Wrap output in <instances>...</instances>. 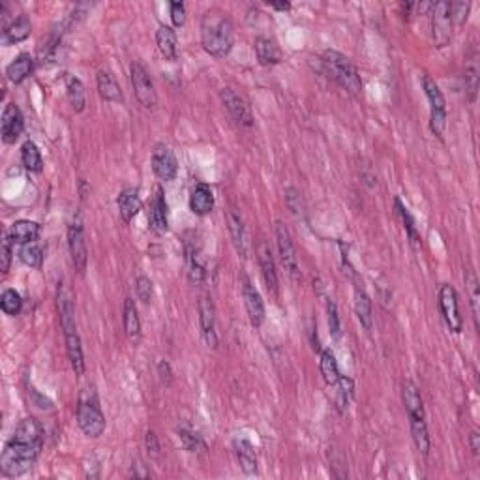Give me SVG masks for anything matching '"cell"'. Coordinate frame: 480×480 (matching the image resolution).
<instances>
[{
  "label": "cell",
  "instance_id": "obj_43",
  "mask_svg": "<svg viewBox=\"0 0 480 480\" xmlns=\"http://www.w3.org/2000/svg\"><path fill=\"white\" fill-rule=\"evenodd\" d=\"M465 287L469 289V299H471V308H473L474 325L479 328V281L473 270L465 272Z\"/></svg>",
  "mask_w": 480,
  "mask_h": 480
},
{
  "label": "cell",
  "instance_id": "obj_23",
  "mask_svg": "<svg viewBox=\"0 0 480 480\" xmlns=\"http://www.w3.org/2000/svg\"><path fill=\"white\" fill-rule=\"evenodd\" d=\"M41 233V225L36 222H30V220H19L10 227L8 231V237L12 239L13 244H21V246H27V244H32L38 240Z\"/></svg>",
  "mask_w": 480,
  "mask_h": 480
},
{
  "label": "cell",
  "instance_id": "obj_19",
  "mask_svg": "<svg viewBox=\"0 0 480 480\" xmlns=\"http://www.w3.org/2000/svg\"><path fill=\"white\" fill-rule=\"evenodd\" d=\"M148 223H150V229L154 233H165L169 229V223H167V201H165L164 188L160 186L156 190V195L150 201V212H148Z\"/></svg>",
  "mask_w": 480,
  "mask_h": 480
},
{
  "label": "cell",
  "instance_id": "obj_54",
  "mask_svg": "<svg viewBox=\"0 0 480 480\" xmlns=\"http://www.w3.org/2000/svg\"><path fill=\"white\" fill-rule=\"evenodd\" d=\"M469 445H471V451H473L474 456L479 458V452H480V435H479V432H471V435H469Z\"/></svg>",
  "mask_w": 480,
  "mask_h": 480
},
{
  "label": "cell",
  "instance_id": "obj_28",
  "mask_svg": "<svg viewBox=\"0 0 480 480\" xmlns=\"http://www.w3.org/2000/svg\"><path fill=\"white\" fill-rule=\"evenodd\" d=\"M234 454L239 458L240 469L246 474L257 473V454L248 439H234Z\"/></svg>",
  "mask_w": 480,
  "mask_h": 480
},
{
  "label": "cell",
  "instance_id": "obj_40",
  "mask_svg": "<svg viewBox=\"0 0 480 480\" xmlns=\"http://www.w3.org/2000/svg\"><path fill=\"white\" fill-rule=\"evenodd\" d=\"M285 205L287 209L291 211V214H293L295 218H299V220H304L306 216V205H304V199H302V194H300L299 190L293 186L285 188Z\"/></svg>",
  "mask_w": 480,
  "mask_h": 480
},
{
  "label": "cell",
  "instance_id": "obj_8",
  "mask_svg": "<svg viewBox=\"0 0 480 480\" xmlns=\"http://www.w3.org/2000/svg\"><path fill=\"white\" fill-rule=\"evenodd\" d=\"M129 79H132L135 98H137L141 106L145 109H156L158 94H156L154 83L148 76V71L145 70V66L139 64V62H132V66H129Z\"/></svg>",
  "mask_w": 480,
  "mask_h": 480
},
{
  "label": "cell",
  "instance_id": "obj_24",
  "mask_svg": "<svg viewBox=\"0 0 480 480\" xmlns=\"http://www.w3.org/2000/svg\"><path fill=\"white\" fill-rule=\"evenodd\" d=\"M32 32V23L27 15H19L17 19H13L12 23L6 24L2 30V43L4 45H13L19 41L27 40Z\"/></svg>",
  "mask_w": 480,
  "mask_h": 480
},
{
  "label": "cell",
  "instance_id": "obj_50",
  "mask_svg": "<svg viewBox=\"0 0 480 480\" xmlns=\"http://www.w3.org/2000/svg\"><path fill=\"white\" fill-rule=\"evenodd\" d=\"M171 19L175 27H184L186 23V6L182 2H171Z\"/></svg>",
  "mask_w": 480,
  "mask_h": 480
},
{
  "label": "cell",
  "instance_id": "obj_36",
  "mask_svg": "<svg viewBox=\"0 0 480 480\" xmlns=\"http://www.w3.org/2000/svg\"><path fill=\"white\" fill-rule=\"evenodd\" d=\"M66 92H68V100H70L71 107L76 109V113L85 111L87 106V96H85V87L77 77H68L66 81Z\"/></svg>",
  "mask_w": 480,
  "mask_h": 480
},
{
  "label": "cell",
  "instance_id": "obj_6",
  "mask_svg": "<svg viewBox=\"0 0 480 480\" xmlns=\"http://www.w3.org/2000/svg\"><path fill=\"white\" fill-rule=\"evenodd\" d=\"M422 87L426 92V98L430 101V128L437 135L439 139H443L446 126V101L445 96L441 92V88L437 87V83L432 77L424 73L422 76Z\"/></svg>",
  "mask_w": 480,
  "mask_h": 480
},
{
  "label": "cell",
  "instance_id": "obj_41",
  "mask_svg": "<svg viewBox=\"0 0 480 480\" xmlns=\"http://www.w3.org/2000/svg\"><path fill=\"white\" fill-rule=\"evenodd\" d=\"M0 308L6 316H19L21 313V308H23V300H21V295L15 291V289H6L2 297H0Z\"/></svg>",
  "mask_w": 480,
  "mask_h": 480
},
{
  "label": "cell",
  "instance_id": "obj_10",
  "mask_svg": "<svg viewBox=\"0 0 480 480\" xmlns=\"http://www.w3.org/2000/svg\"><path fill=\"white\" fill-rule=\"evenodd\" d=\"M220 100H222L223 107L227 109L229 117L233 118L234 122L239 124L240 128H252L253 126V115L252 109L248 106V101L240 96L233 88H222L220 90Z\"/></svg>",
  "mask_w": 480,
  "mask_h": 480
},
{
  "label": "cell",
  "instance_id": "obj_55",
  "mask_svg": "<svg viewBox=\"0 0 480 480\" xmlns=\"http://www.w3.org/2000/svg\"><path fill=\"white\" fill-rule=\"evenodd\" d=\"M269 6L274 8V10H280V12H289L291 10L289 2H269Z\"/></svg>",
  "mask_w": 480,
  "mask_h": 480
},
{
  "label": "cell",
  "instance_id": "obj_33",
  "mask_svg": "<svg viewBox=\"0 0 480 480\" xmlns=\"http://www.w3.org/2000/svg\"><path fill=\"white\" fill-rule=\"evenodd\" d=\"M409 421L411 435H413V441H415L416 451L426 458L430 454V435H428L426 422H424V418H416V416H409Z\"/></svg>",
  "mask_w": 480,
  "mask_h": 480
},
{
  "label": "cell",
  "instance_id": "obj_30",
  "mask_svg": "<svg viewBox=\"0 0 480 480\" xmlns=\"http://www.w3.org/2000/svg\"><path fill=\"white\" fill-rule=\"evenodd\" d=\"M32 71H34V59H32L29 53H23L19 55L17 59L8 66L6 77L13 83V85H19V83H23L27 77H30Z\"/></svg>",
  "mask_w": 480,
  "mask_h": 480
},
{
  "label": "cell",
  "instance_id": "obj_34",
  "mask_svg": "<svg viewBox=\"0 0 480 480\" xmlns=\"http://www.w3.org/2000/svg\"><path fill=\"white\" fill-rule=\"evenodd\" d=\"M21 162L24 169L30 173H41L43 171V160H41L40 148L36 147L34 141H27L21 147Z\"/></svg>",
  "mask_w": 480,
  "mask_h": 480
},
{
  "label": "cell",
  "instance_id": "obj_46",
  "mask_svg": "<svg viewBox=\"0 0 480 480\" xmlns=\"http://www.w3.org/2000/svg\"><path fill=\"white\" fill-rule=\"evenodd\" d=\"M135 295L143 304H150L153 302V281L147 276H139L135 280Z\"/></svg>",
  "mask_w": 480,
  "mask_h": 480
},
{
  "label": "cell",
  "instance_id": "obj_17",
  "mask_svg": "<svg viewBox=\"0 0 480 480\" xmlns=\"http://www.w3.org/2000/svg\"><path fill=\"white\" fill-rule=\"evenodd\" d=\"M242 297H244V304H246V311L252 327L259 328L264 321V302L261 293L255 289V285H252V281L248 280V278H244Z\"/></svg>",
  "mask_w": 480,
  "mask_h": 480
},
{
  "label": "cell",
  "instance_id": "obj_35",
  "mask_svg": "<svg viewBox=\"0 0 480 480\" xmlns=\"http://www.w3.org/2000/svg\"><path fill=\"white\" fill-rule=\"evenodd\" d=\"M319 368H321L323 379H325V383L330 385V387H334V385L338 383V379L341 377L340 369H338V362H336V357H334V353L330 351V349H325V351L321 353V364H319Z\"/></svg>",
  "mask_w": 480,
  "mask_h": 480
},
{
  "label": "cell",
  "instance_id": "obj_37",
  "mask_svg": "<svg viewBox=\"0 0 480 480\" xmlns=\"http://www.w3.org/2000/svg\"><path fill=\"white\" fill-rule=\"evenodd\" d=\"M205 264L201 261L199 253L195 252L194 248H188V278H190V283L201 285L205 280Z\"/></svg>",
  "mask_w": 480,
  "mask_h": 480
},
{
  "label": "cell",
  "instance_id": "obj_52",
  "mask_svg": "<svg viewBox=\"0 0 480 480\" xmlns=\"http://www.w3.org/2000/svg\"><path fill=\"white\" fill-rule=\"evenodd\" d=\"M158 375H160V379H162V383L171 385V381H173V372H171L169 362L162 360V362L158 364Z\"/></svg>",
  "mask_w": 480,
  "mask_h": 480
},
{
  "label": "cell",
  "instance_id": "obj_53",
  "mask_svg": "<svg viewBox=\"0 0 480 480\" xmlns=\"http://www.w3.org/2000/svg\"><path fill=\"white\" fill-rule=\"evenodd\" d=\"M132 477H135V479H148L150 477V473H148L147 469H145V465L141 462H135L134 465H132Z\"/></svg>",
  "mask_w": 480,
  "mask_h": 480
},
{
  "label": "cell",
  "instance_id": "obj_2",
  "mask_svg": "<svg viewBox=\"0 0 480 480\" xmlns=\"http://www.w3.org/2000/svg\"><path fill=\"white\" fill-rule=\"evenodd\" d=\"M201 43L214 59H225L234 43V27L225 13L211 10L201 21Z\"/></svg>",
  "mask_w": 480,
  "mask_h": 480
},
{
  "label": "cell",
  "instance_id": "obj_1",
  "mask_svg": "<svg viewBox=\"0 0 480 480\" xmlns=\"http://www.w3.org/2000/svg\"><path fill=\"white\" fill-rule=\"evenodd\" d=\"M57 310H59L60 327H62V334H64L66 351H68L71 368H73L77 377H81L85 374V357H83L81 336L77 332L73 299H71L70 289L66 287V283L62 280L59 281V289H57Z\"/></svg>",
  "mask_w": 480,
  "mask_h": 480
},
{
  "label": "cell",
  "instance_id": "obj_7",
  "mask_svg": "<svg viewBox=\"0 0 480 480\" xmlns=\"http://www.w3.org/2000/svg\"><path fill=\"white\" fill-rule=\"evenodd\" d=\"M276 244H278V253H280V261L283 264L285 272L295 281L302 280V272H300L299 257H297V250H295L293 237L289 233L283 222H276Z\"/></svg>",
  "mask_w": 480,
  "mask_h": 480
},
{
  "label": "cell",
  "instance_id": "obj_31",
  "mask_svg": "<svg viewBox=\"0 0 480 480\" xmlns=\"http://www.w3.org/2000/svg\"><path fill=\"white\" fill-rule=\"evenodd\" d=\"M465 92H467L469 101L477 100V92H479V53L474 49L465 60Z\"/></svg>",
  "mask_w": 480,
  "mask_h": 480
},
{
  "label": "cell",
  "instance_id": "obj_16",
  "mask_svg": "<svg viewBox=\"0 0 480 480\" xmlns=\"http://www.w3.org/2000/svg\"><path fill=\"white\" fill-rule=\"evenodd\" d=\"M227 229L237 253L242 259H246L248 252H250V239H248L244 220H242V216L237 211H227Z\"/></svg>",
  "mask_w": 480,
  "mask_h": 480
},
{
  "label": "cell",
  "instance_id": "obj_14",
  "mask_svg": "<svg viewBox=\"0 0 480 480\" xmlns=\"http://www.w3.org/2000/svg\"><path fill=\"white\" fill-rule=\"evenodd\" d=\"M24 118L23 113L19 111L15 104H8L2 113V141L6 145H13L19 139V135L23 134Z\"/></svg>",
  "mask_w": 480,
  "mask_h": 480
},
{
  "label": "cell",
  "instance_id": "obj_32",
  "mask_svg": "<svg viewBox=\"0 0 480 480\" xmlns=\"http://www.w3.org/2000/svg\"><path fill=\"white\" fill-rule=\"evenodd\" d=\"M355 313H357L360 325L366 330H369L372 328V321H374V316H372V300H369V297L360 285H355Z\"/></svg>",
  "mask_w": 480,
  "mask_h": 480
},
{
  "label": "cell",
  "instance_id": "obj_9",
  "mask_svg": "<svg viewBox=\"0 0 480 480\" xmlns=\"http://www.w3.org/2000/svg\"><path fill=\"white\" fill-rule=\"evenodd\" d=\"M68 248H70V257L73 269L77 274H85L88 263L87 240H85V231H83L81 218H76L68 227Z\"/></svg>",
  "mask_w": 480,
  "mask_h": 480
},
{
  "label": "cell",
  "instance_id": "obj_26",
  "mask_svg": "<svg viewBox=\"0 0 480 480\" xmlns=\"http://www.w3.org/2000/svg\"><path fill=\"white\" fill-rule=\"evenodd\" d=\"M124 332L128 336V340L132 344H139L141 340V321H139V311H137V306H135L134 299L124 300Z\"/></svg>",
  "mask_w": 480,
  "mask_h": 480
},
{
  "label": "cell",
  "instance_id": "obj_27",
  "mask_svg": "<svg viewBox=\"0 0 480 480\" xmlns=\"http://www.w3.org/2000/svg\"><path fill=\"white\" fill-rule=\"evenodd\" d=\"M156 45H158L160 53L165 60H176L178 57V40H176V32L167 24H162L156 32Z\"/></svg>",
  "mask_w": 480,
  "mask_h": 480
},
{
  "label": "cell",
  "instance_id": "obj_13",
  "mask_svg": "<svg viewBox=\"0 0 480 480\" xmlns=\"http://www.w3.org/2000/svg\"><path fill=\"white\" fill-rule=\"evenodd\" d=\"M153 171L154 175L158 176L160 181L171 182L178 173V162H176L175 153L171 150L167 145L164 143H158L153 150Z\"/></svg>",
  "mask_w": 480,
  "mask_h": 480
},
{
  "label": "cell",
  "instance_id": "obj_29",
  "mask_svg": "<svg viewBox=\"0 0 480 480\" xmlns=\"http://www.w3.org/2000/svg\"><path fill=\"white\" fill-rule=\"evenodd\" d=\"M402 398H404V405L409 416H416V418H424V404H422L421 390L416 387L413 381H405L402 387Z\"/></svg>",
  "mask_w": 480,
  "mask_h": 480
},
{
  "label": "cell",
  "instance_id": "obj_38",
  "mask_svg": "<svg viewBox=\"0 0 480 480\" xmlns=\"http://www.w3.org/2000/svg\"><path fill=\"white\" fill-rule=\"evenodd\" d=\"M178 437H181L182 445H184L186 451H190V452L206 451L205 441H203V437H201V435L197 434L192 426H186V424H184V426L178 428Z\"/></svg>",
  "mask_w": 480,
  "mask_h": 480
},
{
  "label": "cell",
  "instance_id": "obj_4",
  "mask_svg": "<svg viewBox=\"0 0 480 480\" xmlns=\"http://www.w3.org/2000/svg\"><path fill=\"white\" fill-rule=\"evenodd\" d=\"M323 70L332 81H336L341 88H346L347 92L360 94L362 92V79L358 73L357 66L347 59L346 55L338 53L328 49L321 55Z\"/></svg>",
  "mask_w": 480,
  "mask_h": 480
},
{
  "label": "cell",
  "instance_id": "obj_44",
  "mask_svg": "<svg viewBox=\"0 0 480 480\" xmlns=\"http://www.w3.org/2000/svg\"><path fill=\"white\" fill-rule=\"evenodd\" d=\"M334 387H338L336 405H338L340 409H344V407H347V404H349L353 398V390H355V387H353V381L349 379V377H340Z\"/></svg>",
  "mask_w": 480,
  "mask_h": 480
},
{
  "label": "cell",
  "instance_id": "obj_51",
  "mask_svg": "<svg viewBox=\"0 0 480 480\" xmlns=\"http://www.w3.org/2000/svg\"><path fill=\"white\" fill-rule=\"evenodd\" d=\"M145 443H147L148 454H150V456H153V458H160L158 435L154 434V432H147V439H145Z\"/></svg>",
  "mask_w": 480,
  "mask_h": 480
},
{
  "label": "cell",
  "instance_id": "obj_49",
  "mask_svg": "<svg viewBox=\"0 0 480 480\" xmlns=\"http://www.w3.org/2000/svg\"><path fill=\"white\" fill-rule=\"evenodd\" d=\"M469 10H471L469 2H451L452 21H456L458 27H463V23L467 21Z\"/></svg>",
  "mask_w": 480,
  "mask_h": 480
},
{
  "label": "cell",
  "instance_id": "obj_20",
  "mask_svg": "<svg viewBox=\"0 0 480 480\" xmlns=\"http://www.w3.org/2000/svg\"><path fill=\"white\" fill-rule=\"evenodd\" d=\"M96 85H98V92H100V98L106 101H111V104H120L124 100L122 90L118 87L117 77L111 70L107 68H101L96 76Z\"/></svg>",
  "mask_w": 480,
  "mask_h": 480
},
{
  "label": "cell",
  "instance_id": "obj_39",
  "mask_svg": "<svg viewBox=\"0 0 480 480\" xmlns=\"http://www.w3.org/2000/svg\"><path fill=\"white\" fill-rule=\"evenodd\" d=\"M394 205H396V211H398L400 218H402V222H404V227H405V231H407L409 242L413 244V248L418 250V248H421V237H418V233H416L415 220H413V216H411V212L407 211V206H405L400 199L394 201Z\"/></svg>",
  "mask_w": 480,
  "mask_h": 480
},
{
  "label": "cell",
  "instance_id": "obj_21",
  "mask_svg": "<svg viewBox=\"0 0 480 480\" xmlns=\"http://www.w3.org/2000/svg\"><path fill=\"white\" fill-rule=\"evenodd\" d=\"M212 209H214V194L211 186H206L205 182L195 184L190 194V211L197 216H206L209 212H212Z\"/></svg>",
  "mask_w": 480,
  "mask_h": 480
},
{
  "label": "cell",
  "instance_id": "obj_15",
  "mask_svg": "<svg viewBox=\"0 0 480 480\" xmlns=\"http://www.w3.org/2000/svg\"><path fill=\"white\" fill-rule=\"evenodd\" d=\"M199 323L203 338L211 347L218 346L216 338V308L209 295H201L199 299Z\"/></svg>",
  "mask_w": 480,
  "mask_h": 480
},
{
  "label": "cell",
  "instance_id": "obj_22",
  "mask_svg": "<svg viewBox=\"0 0 480 480\" xmlns=\"http://www.w3.org/2000/svg\"><path fill=\"white\" fill-rule=\"evenodd\" d=\"M117 205L120 220H122L124 223H129L137 214H139L141 209H143V201H141L137 190L126 188V190H122V192L118 194Z\"/></svg>",
  "mask_w": 480,
  "mask_h": 480
},
{
  "label": "cell",
  "instance_id": "obj_45",
  "mask_svg": "<svg viewBox=\"0 0 480 480\" xmlns=\"http://www.w3.org/2000/svg\"><path fill=\"white\" fill-rule=\"evenodd\" d=\"M328 462H330V469H332V473L336 479H346L347 462H346V456H344L340 451L332 449V451L328 452Z\"/></svg>",
  "mask_w": 480,
  "mask_h": 480
},
{
  "label": "cell",
  "instance_id": "obj_25",
  "mask_svg": "<svg viewBox=\"0 0 480 480\" xmlns=\"http://www.w3.org/2000/svg\"><path fill=\"white\" fill-rule=\"evenodd\" d=\"M255 55H257L259 62L263 66H276L281 62V51L278 43L269 36H259L255 38Z\"/></svg>",
  "mask_w": 480,
  "mask_h": 480
},
{
  "label": "cell",
  "instance_id": "obj_5",
  "mask_svg": "<svg viewBox=\"0 0 480 480\" xmlns=\"http://www.w3.org/2000/svg\"><path fill=\"white\" fill-rule=\"evenodd\" d=\"M77 424L90 439H98L106 432V416L101 413L98 394L94 387L85 388L77 402Z\"/></svg>",
  "mask_w": 480,
  "mask_h": 480
},
{
  "label": "cell",
  "instance_id": "obj_42",
  "mask_svg": "<svg viewBox=\"0 0 480 480\" xmlns=\"http://www.w3.org/2000/svg\"><path fill=\"white\" fill-rule=\"evenodd\" d=\"M19 257L24 264H29L32 269H40L41 263H43V250L36 242H32V244H27V246L21 248Z\"/></svg>",
  "mask_w": 480,
  "mask_h": 480
},
{
  "label": "cell",
  "instance_id": "obj_48",
  "mask_svg": "<svg viewBox=\"0 0 480 480\" xmlns=\"http://www.w3.org/2000/svg\"><path fill=\"white\" fill-rule=\"evenodd\" d=\"M12 239L8 237V233H4V239H2V248H0V270L8 274L10 270V264H12Z\"/></svg>",
  "mask_w": 480,
  "mask_h": 480
},
{
  "label": "cell",
  "instance_id": "obj_12",
  "mask_svg": "<svg viewBox=\"0 0 480 480\" xmlns=\"http://www.w3.org/2000/svg\"><path fill=\"white\" fill-rule=\"evenodd\" d=\"M439 310L441 316L445 319L449 330L454 334H460L463 328L462 316H460V308H458V295L456 289L449 283L439 289Z\"/></svg>",
  "mask_w": 480,
  "mask_h": 480
},
{
  "label": "cell",
  "instance_id": "obj_18",
  "mask_svg": "<svg viewBox=\"0 0 480 480\" xmlns=\"http://www.w3.org/2000/svg\"><path fill=\"white\" fill-rule=\"evenodd\" d=\"M257 257H259V267H261V274H263L264 285L269 289L270 293H278V272H276V263L274 257H272V250H270L269 242L267 240H261L257 246Z\"/></svg>",
  "mask_w": 480,
  "mask_h": 480
},
{
  "label": "cell",
  "instance_id": "obj_47",
  "mask_svg": "<svg viewBox=\"0 0 480 480\" xmlns=\"http://www.w3.org/2000/svg\"><path fill=\"white\" fill-rule=\"evenodd\" d=\"M327 316H328V328H330V334L332 338H340L341 336V325H340V316H338V308L334 304L332 299H327Z\"/></svg>",
  "mask_w": 480,
  "mask_h": 480
},
{
  "label": "cell",
  "instance_id": "obj_3",
  "mask_svg": "<svg viewBox=\"0 0 480 480\" xmlns=\"http://www.w3.org/2000/svg\"><path fill=\"white\" fill-rule=\"evenodd\" d=\"M43 449V441H19L15 437L8 441L0 456V473L8 479H15L29 473Z\"/></svg>",
  "mask_w": 480,
  "mask_h": 480
},
{
  "label": "cell",
  "instance_id": "obj_11",
  "mask_svg": "<svg viewBox=\"0 0 480 480\" xmlns=\"http://www.w3.org/2000/svg\"><path fill=\"white\" fill-rule=\"evenodd\" d=\"M451 2H437L432 6V34L437 47H445L452 40Z\"/></svg>",
  "mask_w": 480,
  "mask_h": 480
}]
</instances>
